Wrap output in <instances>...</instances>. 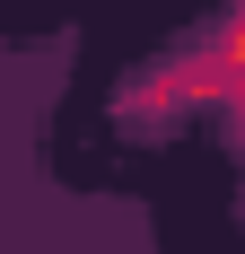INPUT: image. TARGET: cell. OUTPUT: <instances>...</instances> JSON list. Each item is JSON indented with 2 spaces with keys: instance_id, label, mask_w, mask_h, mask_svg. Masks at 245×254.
I'll return each mask as SVG.
<instances>
[{
  "instance_id": "obj_1",
  "label": "cell",
  "mask_w": 245,
  "mask_h": 254,
  "mask_svg": "<svg viewBox=\"0 0 245 254\" xmlns=\"http://www.w3.org/2000/svg\"><path fill=\"white\" fill-rule=\"evenodd\" d=\"M228 105H237V140H245V88H228Z\"/></svg>"
}]
</instances>
